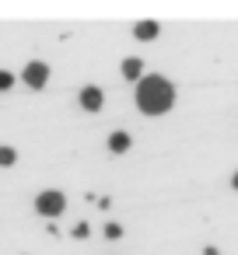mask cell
<instances>
[{
	"label": "cell",
	"mask_w": 238,
	"mask_h": 255,
	"mask_svg": "<svg viewBox=\"0 0 238 255\" xmlns=\"http://www.w3.org/2000/svg\"><path fill=\"white\" fill-rule=\"evenodd\" d=\"M11 84H14V77H11V74H7V70H0V91H7V88H11Z\"/></svg>",
	"instance_id": "9c48e42d"
},
{
	"label": "cell",
	"mask_w": 238,
	"mask_h": 255,
	"mask_svg": "<svg viewBox=\"0 0 238 255\" xmlns=\"http://www.w3.org/2000/svg\"><path fill=\"white\" fill-rule=\"evenodd\" d=\"M172 102H175V88L165 77H144L137 84V105H140V112L161 116V112L172 109Z\"/></svg>",
	"instance_id": "6da1fadb"
},
{
	"label": "cell",
	"mask_w": 238,
	"mask_h": 255,
	"mask_svg": "<svg viewBox=\"0 0 238 255\" xmlns=\"http://www.w3.org/2000/svg\"><path fill=\"white\" fill-rule=\"evenodd\" d=\"M133 32H137V39H144V42H151V39L158 35V21H140V25H137Z\"/></svg>",
	"instance_id": "5b68a950"
},
{
	"label": "cell",
	"mask_w": 238,
	"mask_h": 255,
	"mask_svg": "<svg viewBox=\"0 0 238 255\" xmlns=\"http://www.w3.org/2000/svg\"><path fill=\"white\" fill-rule=\"evenodd\" d=\"M109 150H116V154L130 150V133H112L109 136Z\"/></svg>",
	"instance_id": "8992f818"
},
{
	"label": "cell",
	"mask_w": 238,
	"mask_h": 255,
	"mask_svg": "<svg viewBox=\"0 0 238 255\" xmlns=\"http://www.w3.org/2000/svg\"><path fill=\"white\" fill-rule=\"evenodd\" d=\"M14 157H18V154H14L11 147H0V164H14Z\"/></svg>",
	"instance_id": "ba28073f"
},
{
	"label": "cell",
	"mask_w": 238,
	"mask_h": 255,
	"mask_svg": "<svg viewBox=\"0 0 238 255\" xmlns=\"http://www.w3.org/2000/svg\"><path fill=\"white\" fill-rule=\"evenodd\" d=\"M105 238H123V227H119V224H109V227H105Z\"/></svg>",
	"instance_id": "30bf717a"
},
{
	"label": "cell",
	"mask_w": 238,
	"mask_h": 255,
	"mask_svg": "<svg viewBox=\"0 0 238 255\" xmlns=\"http://www.w3.org/2000/svg\"><path fill=\"white\" fill-rule=\"evenodd\" d=\"M81 105H84L88 112H98V109H102V91H98V88H84V91H81Z\"/></svg>",
	"instance_id": "277c9868"
},
{
	"label": "cell",
	"mask_w": 238,
	"mask_h": 255,
	"mask_svg": "<svg viewBox=\"0 0 238 255\" xmlns=\"http://www.w3.org/2000/svg\"><path fill=\"white\" fill-rule=\"evenodd\" d=\"M231 185H235V189H238V171H235V178H231Z\"/></svg>",
	"instance_id": "8fae6325"
},
{
	"label": "cell",
	"mask_w": 238,
	"mask_h": 255,
	"mask_svg": "<svg viewBox=\"0 0 238 255\" xmlns=\"http://www.w3.org/2000/svg\"><path fill=\"white\" fill-rule=\"evenodd\" d=\"M35 206H39L42 217H56V213H63L67 199H63V192H42V196L35 199Z\"/></svg>",
	"instance_id": "7a4b0ae2"
},
{
	"label": "cell",
	"mask_w": 238,
	"mask_h": 255,
	"mask_svg": "<svg viewBox=\"0 0 238 255\" xmlns=\"http://www.w3.org/2000/svg\"><path fill=\"white\" fill-rule=\"evenodd\" d=\"M140 70H144V63H140V60H133V56H130V60H123V77L137 81V77H140Z\"/></svg>",
	"instance_id": "52a82bcc"
},
{
	"label": "cell",
	"mask_w": 238,
	"mask_h": 255,
	"mask_svg": "<svg viewBox=\"0 0 238 255\" xmlns=\"http://www.w3.org/2000/svg\"><path fill=\"white\" fill-rule=\"evenodd\" d=\"M46 81H49V67L46 63H28L25 67V84L28 88H42Z\"/></svg>",
	"instance_id": "3957f363"
}]
</instances>
